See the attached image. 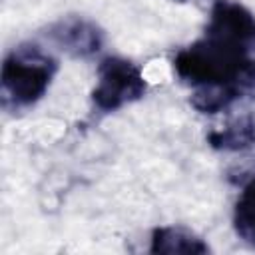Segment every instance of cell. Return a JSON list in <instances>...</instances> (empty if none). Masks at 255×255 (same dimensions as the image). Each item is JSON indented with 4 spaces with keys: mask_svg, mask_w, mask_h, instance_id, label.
<instances>
[{
    "mask_svg": "<svg viewBox=\"0 0 255 255\" xmlns=\"http://www.w3.org/2000/svg\"><path fill=\"white\" fill-rule=\"evenodd\" d=\"M253 50L255 14L239 2L215 0L201 38L173 56V72L193 88L191 106L217 114L239 100L249 90Z\"/></svg>",
    "mask_w": 255,
    "mask_h": 255,
    "instance_id": "1",
    "label": "cell"
},
{
    "mask_svg": "<svg viewBox=\"0 0 255 255\" xmlns=\"http://www.w3.org/2000/svg\"><path fill=\"white\" fill-rule=\"evenodd\" d=\"M58 72V60L38 44H20L2 62V106L22 112L38 104Z\"/></svg>",
    "mask_w": 255,
    "mask_h": 255,
    "instance_id": "2",
    "label": "cell"
},
{
    "mask_svg": "<svg viewBox=\"0 0 255 255\" xmlns=\"http://www.w3.org/2000/svg\"><path fill=\"white\" fill-rule=\"evenodd\" d=\"M96 86L92 90V106L102 114H112L141 100L147 92V82L137 64L108 56L98 64Z\"/></svg>",
    "mask_w": 255,
    "mask_h": 255,
    "instance_id": "3",
    "label": "cell"
},
{
    "mask_svg": "<svg viewBox=\"0 0 255 255\" xmlns=\"http://www.w3.org/2000/svg\"><path fill=\"white\" fill-rule=\"evenodd\" d=\"M46 38L72 58H90L104 46L102 28L84 16H66L48 26Z\"/></svg>",
    "mask_w": 255,
    "mask_h": 255,
    "instance_id": "4",
    "label": "cell"
},
{
    "mask_svg": "<svg viewBox=\"0 0 255 255\" xmlns=\"http://www.w3.org/2000/svg\"><path fill=\"white\" fill-rule=\"evenodd\" d=\"M209 245L183 227H155L149 239V253H207Z\"/></svg>",
    "mask_w": 255,
    "mask_h": 255,
    "instance_id": "5",
    "label": "cell"
},
{
    "mask_svg": "<svg viewBox=\"0 0 255 255\" xmlns=\"http://www.w3.org/2000/svg\"><path fill=\"white\" fill-rule=\"evenodd\" d=\"M233 229L237 237L255 247V175L241 187L235 199Z\"/></svg>",
    "mask_w": 255,
    "mask_h": 255,
    "instance_id": "6",
    "label": "cell"
},
{
    "mask_svg": "<svg viewBox=\"0 0 255 255\" xmlns=\"http://www.w3.org/2000/svg\"><path fill=\"white\" fill-rule=\"evenodd\" d=\"M207 139L215 149L233 151V149L249 147L251 143H255V122L251 118H241L223 129L211 131Z\"/></svg>",
    "mask_w": 255,
    "mask_h": 255,
    "instance_id": "7",
    "label": "cell"
},
{
    "mask_svg": "<svg viewBox=\"0 0 255 255\" xmlns=\"http://www.w3.org/2000/svg\"><path fill=\"white\" fill-rule=\"evenodd\" d=\"M249 90H255V62H253V68L249 74Z\"/></svg>",
    "mask_w": 255,
    "mask_h": 255,
    "instance_id": "8",
    "label": "cell"
},
{
    "mask_svg": "<svg viewBox=\"0 0 255 255\" xmlns=\"http://www.w3.org/2000/svg\"><path fill=\"white\" fill-rule=\"evenodd\" d=\"M179 2H183V0H179Z\"/></svg>",
    "mask_w": 255,
    "mask_h": 255,
    "instance_id": "9",
    "label": "cell"
}]
</instances>
